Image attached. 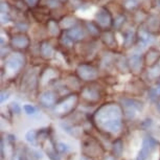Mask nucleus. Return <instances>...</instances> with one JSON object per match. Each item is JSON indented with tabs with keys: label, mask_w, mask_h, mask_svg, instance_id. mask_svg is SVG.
Returning <instances> with one entry per match:
<instances>
[{
	"label": "nucleus",
	"mask_w": 160,
	"mask_h": 160,
	"mask_svg": "<svg viewBox=\"0 0 160 160\" xmlns=\"http://www.w3.org/2000/svg\"><path fill=\"white\" fill-rule=\"evenodd\" d=\"M94 122L99 130L106 133H118L122 127V111L120 106L115 102L101 106L94 114Z\"/></svg>",
	"instance_id": "f257e3e1"
},
{
	"label": "nucleus",
	"mask_w": 160,
	"mask_h": 160,
	"mask_svg": "<svg viewBox=\"0 0 160 160\" xmlns=\"http://www.w3.org/2000/svg\"><path fill=\"white\" fill-rule=\"evenodd\" d=\"M78 98L77 94L68 95L67 98L62 99L59 104H57L53 112H55L56 115H60V116L69 114L75 108V106L78 104Z\"/></svg>",
	"instance_id": "f03ea898"
},
{
	"label": "nucleus",
	"mask_w": 160,
	"mask_h": 160,
	"mask_svg": "<svg viewBox=\"0 0 160 160\" xmlns=\"http://www.w3.org/2000/svg\"><path fill=\"white\" fill-rule=\"evenodd\" d=\"M82 152H83V155H86V156L93 158V157H98L102 155L104 149H102V147L99 144L98 141H96L95 139H93L91 137H88L83 140Z\"/></svg>",
	"instance_id": "7ed1b4c3"
},
{
	"label": "nucleus",
	"mask_w": 160,
	"mask_h": 160,
	"mask_svg": "<svg viewBox=\"0 0 160 160\" xmlns=\"http://www.w3.org/2000/svg\"><path fill=\"white\" fill-rule=\"evenodd\" d=\"M159 147V142L156 138L151 135H148L142 139V147L137 154L136 160H147L149 158L150 154L155 151Z\"/></svg>",
	"instance_id": "20e7f679"
},
{
	"label": "nucleus",
	"mask_w": 160,
	"mask_h": 160,
	"mask_svg": "<svg viewBox=\"0 0 160 160\" xmlns=\"http://www.w3.org/2000/svg\"><path fill=\"white\" fill-rule=\"evenodd\" d=\"M24 64V57L21 53H13L11 57H8L5 63V69L10 73H15L22 67Z\"/></svg>",
	"instance_id": "39448f33"
},
{
	"label": "nucleus",
	"mask_w": 160,
	"mask_h": 160,
	"mask_svg": "<svg viewBox=\"0 0 160 160\" xmlns=\"http://www.w3.org/2000/svg\"><path fill=\"white\" fill-rule=\"evenodd\" d=\"M78 77L82 78L83 81L89 82V81H93L98 78V72L96 70V68H94L91 65H87V64H82L78 67Z\"/></svg>",
	"instance_id": "423d86ee"
},
{
	"label": "nucleus",
	"mask_w": 160,
	"mask_h": 160,
	"mask_svg": "<svg viewBox=\"0 0 160 160\" xmlns=\"http://www.w3.org/2000/svg\"><path fill=\"white\" fill-rule=\"evenodd\" d=\"M95 20L99 26L102 28H108L110 26L111 22H112V17H111L110 13L105 8H101L95 15Z\"/></svg>",
	"instance_id": "0eeeda50"
},
{
	"label": "nucleus",
	"mask_w": 160,
	"mask_h": 160,
	"mask_svg": "<svg viewBox=\"0 0 160 160\" xmlns=\"http://www.w3.org/2000/svg\"><path fill=\"white\" fill-rule=\"evenodd\" d=\"M57 96L55 92L50 91V90H46V91L42 92L39 98V102L45 108H51L56 104Z\"/></svg>",
	"instance_id": "6e6552de"
},
{
	"label": "nucleus",
	"mask_w": 160,
	"mask_h": 160,
	"mask_svg": "<svg viewBox=\"0 0 160 160\" xmlns=\"http://www.w3.org/2000/svg\"><path fill=\"white\" fill-rule=\"evenodd\" d=\"M44 151L50 160H62L61 156L59 155V152L56 148V144L51 139H46V142L44 144Z\"/></svg>",
	"instance_id": "1a4fd4ad"
},
{
	"label": "nucleus",
	"mask_w": 160,
	"mask_h": 160,
	"mask_svg": "<svg viewBox=\"0 0 160 160\" xmlns=\"http://www.w3.org/2000/svg\"><path fill=\"white\" fill-rule=\"evenodd\" d=\"M82 96L84 99H86L89 102H96L101 98L99 92L96 89L92 88V87H86V88H84L82 91Z\"/></svg>",
	"instance_id": "9d476101"
},
{
	"label": "nucleus",
	"mask_w": 160,
	"mask_h": 160,
	"mask_svg": "<svg viewBox=\"0 0 160 160\" xmlns=\"http://www.w3.org/2000/svg\"><path fill=\"white\" fill-rule=\"evenodd\" d=\"M12 45L14 47L17 48H26L29 45V39L26 37V36L23 35H19V36H15V37L12 39Z\"/></svg>",
	"instance_id": "9b49d317"
},
{
	"label": "nucleus",
	"mask_w": 160,
	"mask_h": 160,
	"mask_svg": "<svg viewBox=\"0 0 160 160\" xmlns=\"http://www.w3.org/2000/svg\"><path fill=\"white\" fill-rule=\"evenodd\" d=\"M129 66L130 69L135 72V73H139L141 70V59L139 55L132 56L129 60Z\"/></svg>",
	"instance_id": "f8f14e48"
},
{
	"label": "nucleus",
	"mask_w": 160,
	"mask_h": 160,
	"mask_svg": "<svg viewBox=\"0 0 160 160\" xmlns=\"http://www.w3.org/2000/svg\"><path fill=\"white\" fill-rule=\"evenodd\" d=\"M122 105L123 107H128V108H133L135 110H142L143 108V105L142 102L137 101V99H134V98H123L122 99Z\"/></svg>",
	"instance_id": "ddd939ff"
},
{
	"label": "nucleus",
	"mask_w": 160,
	"mask_h": 160,
	"mask_svg": "<svg viewBox=\"0 0 160 160\" xmlns=\"http://www.w3.org/2000/svg\"><path fill=\"white\" fill-rule=\"evenodd\" d=\"M112 150H113V154L116 157H120L122 155L123 152V142L122 139H116L112 144Z\"/></svg>",
	"instance_id": "4468645a"
},
{
	"label": "nucleus",
	"mask_w": 160,
	"mask_h": 160,
	"mask_svg": "<svg viewBox=\"0 0 160 160\" xmlns=\"http://www.w3.org/2000/svg\"><path fill=\"white\" fill-rule=\"evenodd\" d=\"M159 58V52L157 51L156 49H151L149 52H148V55H147V63H148V65H154V64H156V62H157V60H158Z\"/></svg>",
	"instance_id": "2eb2a0df"
},
{
	"label": "nucleus",
	"mask_w": 160,
	"mask_h": 160,
	"mask_svg": "<svg viewBox=\"0 0 160 160\" xmlns=\"http://www.w3.org/2000/svg\"><path fill=\"white\" fill-rule=\"evenodd\" d=\"M41 53L44 58H51L53 56V48L50 44L48 43H43L41 45Z\"/></svg>",
	"instance_id": "dca6fc26"
},
{
	"label": "nucleus",
	"mask_w": 160,
	"mask_h": 160,
	"mask_svg": "<svg viewBox=\"0 0 160 160\" xmlns=\"http://www.w3.org/2000/svg\"><path fill=\"white\" fill-rule=\"evenodd\" d=\"M102 41L108 45V46L114 47V44H115V38H114L113 32H104V35L102 36Z\"/></svg>",
	"instance_id": "f3484780"
},
{
	"label": "nucleus",
	"mask_w": 160,
	"mask_h": 160,
	"mask_svg": "<svg viewBox=\"0 0 160 160\" xmlns=\"http://www.w3.org/2000/svg\"><path fill=\"white\" fill-rule=\"evenodd\" d=\"M68 36L70 37L72 40H81V39H83L84 37V32L80 28H71L70 31L68 32Z\"/></svg>",
	"instance_id": "a211bd4d"
},
{
	"label": "nucleus",
	"mask_w": 160,
	"mask_h": 160,
	"mask_svg": "<svg viewBox=\"0 0 160 160\" xmlns=\"http://www.w3.org/2000/svg\"><path fill=\"white\" fill-rule=\"evenodd\" d=\"M139 38H140L141 43L143 45H149L152 43V41L154 40L152 35H151L148 31H141L139 32Z\"/></svg>",
	"instance_id": "6ab92c4d"
},
{
	"label": "nucleus",
	"mask_w": 160,
	"mask_h": 160,
	"mask_svg": "<svg viewBox=\"0 0 160 160\" xmlns=\"http://www.w3.org/2000/svg\"><path fill=\"white\" fill-rule=\"evenodd\" d=\"M25 139L28 143H31L32 146H36V144H37V139H38L37 131H35V130H29L25 134Z\"/></svg>",
	"instance_id": "aec40b11"
},
{
	"label": "nucleus",
	"mask_w": 160,
	"mask_h": 160,
	"mask_svg": "<svg viewBox=\"0 0 160 160\" xmlns=\"http://www.w3.org/2000/svg\"><path fill=\"white\" fill-rule=\"evenodd\" d=\"M56 77H57V74L55 70H52V69H46V70L44 71V73L42 74L41 82L42 84H46L47 82L51 81V78H55Z\"/></svg>",
	"instance_id": "412c9836"
},
{
	"label": "nucleus",
	"mask_w": 160,
	"mask_h": 160,
	"mask_svg": "<svg viewBox=\"0 0 160 160\" xmlns=\"http://www.w3.org/2000/svg\"><path fill=\"white\" fill-rule=\"evenodd\" d=\"M56 148L60 154H68L70 152V147L67 143L63 142V141H58L56 143Z\"/></svg>",
	"instance_id": "4be33fe9"
},
{
	"label": "nucleus",
	"mask_w": 160,
	"mask_h": 160,
	"mask_svg": "<svg viewBox=\"0 0 160 160\" xmlns=\"http://www.w3.org/2000/svg\"><path fill=\"white\" fill-rule=\"evenodd\" d=\"M48 32H49L50 35H52V36L59 35L60 28H59V25L57 24V22L55 20H50L49 22H48Z\"/></svg>",
	"instance_id": "5701e85b"
},
{
	"label": "nucleus",
	"mask_w": 160,
	"mask_h": 160,
	"mask_svg": "<svg viewBox=\"0 0 160 160\" xmlns=\"http://www.w3.org/2000/svg\"><path fill=\"white\" fill-rule=\"evenodd\" d=\"M75 23H77V21H75L73 17H66L61 22V25L64 28L67 29V28H72V26H73Z\"/></svg>",
	"instance_id": "b1692460"
},
{
	"label": "nucleus",
	"mask_w": 160,
	"mask_h": 160,
	"mask_svg": "<svg viewBox=\"0 0 160 160\" xmlns=\"http://www.w3.org/2000/svg\"><path fill=\"white\" fill-rule=\"evenodd\" d=\"M148 75L151 78H156L157 77L160 75V65L158 64H154L152 67L149 69V72H148Z\"/></svg>",
	"instance_id": "393cba45"
},
{
	"label": "nucleus",
	"mask_w": 160,
	"mask_h": 160,
	"mask_svg": "<svg viewBox=\"0 0 160 160\" xmlns=\"http://www.w3.org/2000/svg\"><path fill=\"white\" fill-rule=\"evenodd\" d=\"M123 7L128 10H134L135 8L138 7V0H125Z\"/></svg>",
	"instance_id": "a878e982"
},
{
	"label": "nucleus",
	"mask_w": 160,
	"mask_h": 160,
	"mask_svg": "<svg viewBox=\"0 0 160 160\" xmlns=\"http://www.w3.org/2000/svg\"><path fill=\"white\" fill-rule=\"evenodd\" d=\"M23 109H24V111H25V113L28 114V115H34V114L37 113V108H36L35 106L29 105V104L24 105Z\"/></svg>",
	"instance_id": "bb28decb"
},
{
	"label": "nucleus",
	"mask_w": 160,
	"mask_h": 160,
	"mask_svg": "<svg viewBox=\"0 0 160 160\" xmlns=\"http://www.w3.org/2000/svg\"><path fill=\"white\" fill-rule=\"evenodd\" d=\"M87 28H88V31H89V32H90V34H91V35H93V36L98 35V32H99L98 28L95 25L94 23H92V22H88V23H87Z\"/></svg>",
	"instance_id": "cd10ccee"
},
{
	"label": "nucleus",
	"mask_w": 160,
	"mask_h": 160,
	"mask_svg": "<svg viewBox=\"0 0 160 160\" xmlns=\"http://www.w3.org/2000/svg\"><path fill=\"white\" fill-rule=\"evenodd\" d=\"M8 109H10V111L12 113H15V114H20L21 113V108L17 102H12V104L10 105V107H8Z\"/></svg>",
	"instance_id": "c85d7f7f"
},
{
	"label": "nucleus",
	"mask_w": 160,
	"mask_h": 160,
	"mask_svg": "<svg viewBox=\"0 0 160 160\" xmlns=\"http://www.w3.org/2000/svg\"><path fill=\"white\" fill-rule=\"evenodd\" d=\"M160 98V96L158 95V93H157L155 87H153V88H151L149 90V98L151 99L152 102H155L157 101V98Z\"/></svg>",
	"instance_id": "c756f323"
},
{
	"label": "nucleus",
	"mask_w": 160,
	"mask_h": 160,
	"mask_svg": "<svg viewBox=\"0 0 160 160\" xmlns=\"http://www.w3.org/2000/svg\"><path fill=\"white\" fill-rule=\"evenodd\" d=\"M133 37H134V34L131 31H128L126 32V38H125V44L127 45V47L129 46L130 44H132L133 42Z\"/></svg>",
	"instance_id": "7c9ffc66"
},
{
	"label": "nucleus",
	"mask_w": 160,
	"mask_h": 160,
	"mask_svg": "<svg viewBox=\"0 0 160 160\" xmlns=\"http://www.w3.org/2000/svg\"><path fill=\"white\" fill-rule=\"evenodd\" d=\"M125 115H126L127 117H128L129 119L134 118L135 115H136V113H135V109H133V108H128V107H126Z\"/></svg>",
	"instance_id": "2f4dec72"
},
{
	"label": "nucleus",
	"mask_w": 160,
	"mask_h": 160,
	"mask_svg": "<svg viewBox=\"0 0 160 160\" xmlns=\"http://www.w3.org/2000/svg\"><path fill=\"white\" fill-rule=\"evenodd\" d=\"M72 39L69 37V36H65V37H63L62 39V43L65 45V46H71L72 45Z\"/></svg>",
	"instance_id": "473e14b6"
},
{
	"label": "nucleus",
	"mask_w": 160,
	"mask_h": 160,
	"mask_svg": "<svg viewBox=\"0 0 160 160\" xmlns=\"http://www.w3.org/2000/svg\"><path fill=\"white\" fill-rule=\"evenodd\" d=\"M152 123H153L152 119L147 118V119H144L143 122H142V123H141V126H142V128H143L144 130H148L149 128H151V126H152Z\"/></svg>",
	"instance_id": "72a5a7b5"
},
{
	"label": "nucleus",
	"mask_w": 160,
	"mask_h": 160,
	"mask_svg": "<svg viewBox=\"0 0 160 160\" xmlns=\"http://www.w3.org/2000/svg\"><path fill=\"white\" fill-rule=\"evenodd\" d=\"M123 22H125V17H123V16H119V17H117L116 19H115L114 25H115V28H120V25L123 24Z\"/></svg>",
	"instance_id": "f704fd0d"
},
{
	"label": "nucleus",
	"mask_w": 160,
	"mask_h": 160,
	"mask_svg": "<svg viewBox=\"0 0 160 160\" xmlns=\"http://www.w3.org/2000/svg\"><path fill=\"white\" fill-rule=\"evenodd\" d=\"M8 11H10V8H8V3L2 2V3H1V14H8Z\"/></svg>",
	"instance_id": "c9c22d12"
},
{
	"label": "nucleus",
	"mask_w": 160,
	"mask_h": 160,
	"mask_svg": "<svg viewBox=\"0 0 160 160\" xmlns=\"http://www.w3.org/2000/svg\"><path fill=\"white\" fill-rule=\"evenodd\" d=\"M8 96H10V92L8 91H2L1 92V98H0V101H1V102H4L5 99L8 98Z\"/></svg>",
	"instance_id": "e433bc0d"
},
{
	"label": "nucleus",
	"mask_w": 160,
	"mask_h": 160,
	"mask_svg": "<svg viewBox=\"0 0 160 160\" xmlns=\"http://www.w3.org/2000/svg\"><path fill=\"white\" fill-rule=\"evenodd\" d=\"M16 26L19 29H21V31H26V29H28V24H25V23H23V22L18 23Z\"/></svg>",
	"instance_id": "4c0bfd02"
},
{
	"label": "nucleus",
	"mask_w": 160,
	"mask_h": 160,
	"mask_svg": "<svg viewBox=\"0 0 160 160\" xmlns=\"http://www.w3.org/2000/svg\"><path fill=\"white\" fill-rule=\"evenodd\" d=\"M24 1H25L29 7H34V5H36L38 3L39 0H24Z\"/></svg>",
	"instance_id": "58836bf2"
},
{
	"label": "nucleus",
	"mask_w": 160,
	"mask_h": 160,
	"mask_svg": "<svg viewBox=\"0 0 160 160\" xmlns=\"http://www.w3.org/2000/svg\"><path fill=\"white\" fill-rule=\"evenodd\" d=\"M1 156H4V141L3 139L1 140Z\"/></svg>",
	"instance_id": "ea45409f"
},
{
	"label": "nucleus",
	"mask_w": 160,
	"mask_h": 160,
	"mask_svg": "<svg viewBox=\"0 0 160 160\" xmlns=\"http://www.w3.org/2000/svg\"><path fill=\"white\" fill-rule=\"evenodd\" d=\"M104 160H115V157L112 156V155H107L104 158Z\"/></svg>",
	"instance_id": "a19ab883"
},
{
	"label": "nucleus",
	"mask_w": 160,
	"mask_h": 160,
	"mask_svg": "<svg viewBox=\"0 0 160 160\" xmlns=\"http://www.w3.org/2000/svg\"><path fill=\"white\" fill-rule=\"evenodd\" d=\"M80 160H92V159H91V157H88L86 155H82V156H81Z\"/></svg>",
	"instance_id": "79ce46f5"
},
{
	"label": "nucleus",
	"mask_w": 160,
	"mask_h": 160,
	"mask_svg": "<svg viewBox=\"0 0 160 160\" xmlns=\"http://www.w3.org/2000/svg\"><path fill=\"white\" fill-rule=\"evenodd\" d=\"M155 89H156L157 93H158V95L160 96V84H158L157 86H155Z\"/></svg>",
	"instance_id": "37998d69"
},
{
	"label": "nucleus",
	"mask_w": 160,
	"mask_h": 160,
	"mask_svg": "<svg viewBox=\"0 0 160 160\" xmlns=\"http://www.w3.org/2000/svg\"><path fill=\"white\" fill-rule=\"evenodd\" d=\"M157 110H158V112L160 113V101L157 102Z\"/></svg>",
	"instance_id": "c03bdc74"
},
{
	"label": "nucleus",
	"mask_w": 160,
	"mask_h": 160,
	"mask_svg": "<svg viewBox=\"0 0 160 160\" xmlns=\"http://www.w3.org/2000/svg\"><path fill=\"white\" fill-rule=\"evenodd\" d=\"M73 1H75V0H73Z\"/></svg>",
	"instance_id": "a18cd8bd"
},
{
	"label": "nucleus",
	"mask_w": 160,
	"mask_h": 160,
	"mask_svg": "<svg viewBox=\"0 0 160 160\" xmlns=\"http://www.w3.org/2000/svg\"><path fill=\"white\" fill-rule=\"evenodd\" d=\"M159 160H160V159H159Z\"/></svg>",
	"instance_id": "49530a36"
}]
</instances>
